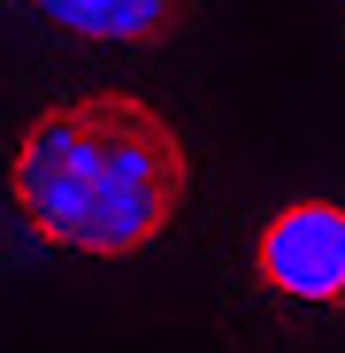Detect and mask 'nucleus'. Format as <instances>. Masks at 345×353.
I'll return each instance as SVG.
<instances>
[{"instance_id": "nucleus-1", "label": "nucleus", "mask_w": 345, "mask_h": 353, "mask_svg": "<svg viewBox=\"0 0 345 353\" xmlns=\"http://www.w3.org/2000/svg\"><path fill=\"white\" fill-rule=\"evenodd\" d=\"M16 215L62 254L131 261L192 192V154L177 123L138 92H77L39 108L8 161Z\"/></svg>"}, {"instance_id": "nucleus-3", "label": "nucleus", "mask_w": 345, "mask_h": 353, "mask_svg": "<svg viewBox=\"0 0 345 353\" xmlns=\"http://www.w3.org/2000/svg\"><path fill=\"white\" fill-rule=\"evenodd\" d=\"M39 8L77 31V39H107V46H177L200 0H39Z\"/></svg>"}, {"instance_id": "nucleus-2", "label": "nucleus", "mask_w": 345, "mask_h": 353, "mask_svg": "<svg viewBox=\"0 0 345 353\" xmlns=\"http://www.w3.org/2000/svg\"><path fill=\"white\" fill-rule=\"evenodd\" d=\"M253 276L261 292H284V300H345V208L337 200H292L261 223L253 239Z\"/></svg>"}]
</instances>
